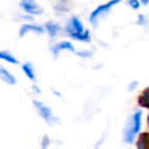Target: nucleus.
I'll return each instance as SVG.
<instances>
[{
	"label": "nucleus",
	"mask_w": 149,
	"mask_h": 149,
	"mask_svg": "<svg viewBox=\"0 0 149 149\" xmlns=\"http://www.w3.org/2000/svg\"><path fill=\"white\" fill-rule=\"evenodd\" d=\"M66 31L67 34L74 40H79V42H90L91 40V36L90 31L84 29V24L81 22V19L78 17H72L67 24H66Z\"/></svg>",
	"instance_id": "obj_1"
},
{
	"label": "nucleus",
	"mask_w": 149,
	"mask_h": 149,
	"mask_svg": "<svg viewBox=\"0 0 149 149\" xmlns=\"http://www.w3.org/2000/svg\"><path fill=\"white\" fill-rule=\"evenodd\" d=\"M140 124H142V112L137 110L134 112V115L128 118L125 127H124V142L125 143H133L136 136L140 131Z\"/></svg>",
	"instance_id": "obj_2"
},
{
	"label": "nucleus",
	"mask_w": 149,
	"mask_h": 149,
	"mask_svg": "<svg viewBox=\"0 0 149 149\" xmlns=\"http://www.w3.org/2000/svg\"><path fill=\"white\" fill-rule=\"evenodd\" d=\"M119 2H121V0H109L107 3H103V5H100L98 8H95L91 12V15H90V22L93 24V26H97L98 19H100L102 17H104V15H107L109 12H110V9L113 8V6H116Z\"/></svg>",
	"instance_id": "obj_3"
},
{
	"label": "nucleus",
	"mask_w": 149,
	"mask_h": 149,
	"mask_svg": "<svg viewBox=\"0 0 149 149\" xmlns=\"http://www.w3.org/2000/svg\"><path fill=\"white\" fill-rule=\"evenodd\" d=\"M33 106H34V109L37 110V113H39L48 124H55L57 122V118L52 115V112H51V109H49L48 106H45L42 102H39V100H33Z\"/></svg>",
	"instance_id": "obj_4"
},
{
	"label": "nucleus",
	"mask_w": 149,
	"mask_h": 149,
	"mask_svg": "<svg viewBox=\"0 0 149 149\" xmlns=\"http://www.w3.org/2000/svg\"><path fill=\"white\" fill-rule=\"evenodd\" d=\"M19 6L24 9V12H27L30 15H42L43 14V8L36 3V0H21Z\"/></svg>",
	"instance_id": "obj_5"
},
{
	"label": "nucleus",
	"mask_w": 149,
	"mask_h": 149,
	"mask_svg": "<svg viewBox=\"0 0 149 149\" xmlns=\"http://www.w3.org/2000/svg\"><path fill=\"white\" fill-rule=\"evenodd\" d=\"M29 31H33V33H37V34H42V33L45 31V27L36 26V24H22L21 29H19V37H24Z\"/></svg>",
	"instance_id": "obj_6"
},
{
	"label": "nucleus",
	"mask_w": 149,
	"mask_h": 149,
	"mask_svg": "<svg viewBox=\"0 0 149 149\" xmlns=\"http://www.w3.org/2000/svg\"><path fill=\"white\" fill-rule=\"evenodd\" d=\"M51 51H52L54 57H58V54H60L61 51H70V52H74V46H73L70 42L64 40V42H60V43L54 45V46L51 48Z\"/></svg>",
	"instance_id": "obj_7"
},
{
	"label": "nucleus",
	"mask_w": 149,
	"mask_h": 149,
	"mask_svg": "<svg viewBox=\"0 0 149 149\" xmlns=\"http://www.w3.org/2000/svg\"><path fill=\"white\" fill-rule=\"evenodd\" d=\"M0 81H3L8 85H15L17 84V78L10 72H8L3 66H0Z\"/></svg>",
	"instance_id": "obj_8"
},
{
	"label": "nucleus",
	"mask_w": 149,
	"mask_h": 149,
	"mask_svg": "<svg viewBox=\"0 0 149 149\" xmlns=\"http://www.w3.org/2000/svg\"><path fill=\"white\" fill-rule=\"evenodd\" d=\"M45 30H46L48 34L54 39V37L61 31V27L58 26V24H54V22H46V24H45Z\"/></svg>",
	"instance_id": "obj_9"
},
{
	"label": "nucleus",
	"mask_w": 149,
	"mask_h": 149,
	"mask_svg": "<svg viewBox=\"0 0 149 149\" xmlns=\"http://www.w3.org/2000/svg\"><path fill=\"white\" fill-rule=\"evenodd\" d=\"M137 149H149V133H142V134H139Z\"/></svg>",
	"instance_id": "obj_10"
},
{
	"label": "nucleus",
	"mask_w": 149,
	"mask_h": 149,
	"mask_svg": "<svg viewBox=\"0 0 149 149\" xmlns=\"http://www.w3.org/2000/svg\"><path fill=\"white\" fill-rule=\"evenodd\" d=\"M70 2L69 0H55V3H54V9L57 12H66L70 9Z\"/></svg>",
	"instance_id": "obj_11"
},
{
	"label": "nucleus",
	"mask_w": 149,
	"mask_h": 149,
	"mask_svg": "<svg viewBox=\"0 0 149 149\" xmlns=\"http://www.w3.org/2000/svg\"><path fill=\"white\" fill-rule=\"evenodd\" d=\"M22 72L26 73V76L30 79V81H36V73H34V69H33V64L31 63H24L22 64Z\"/></svg>",
	"instance_id": "obj_12"
},
{
	"label": "nucleus",
	"mask_w": 149,
	"mask_h": 149,
	"mask_svg": "<svg viewBox=\"0 0 149 149\" xmlns=\"http://www.w3.org/2000/svg\"><path fill=\"white\" fill-rule=\"evenodd\" d=\"M139 104L142 107L149 109V86H148V88H145L142 91V94L139 95Z\"/></svg>",
	"instance_id": "obj_13"
},
{
	"label": "nucleus",
	"mask_w": 149,
	"mask_h": 149,
	"mask_svg": "<svg viewBox=\"0 0 149 149\" xmlns=\"http://www.w3.org/2000/svg\"><path fill=\"white\" fill-rule=\"evenodd\" d=\"M0 60L8 61V63H12V64H18V60L8 51H0Z\"/></svg>",
	"instance_id": "obj_14"
},
{
	"label": "nucleus",
	"mask_w": 149,
	"mask_h": 149,
	"mask_svg": "<svg viewBox=\"0 0 149 149\" xmlns=\"http://www.w3.org/2000/svg\"><path fill=\"white\" fill-rule=\"evenodd\" d=\"M128 6H131L133 9H139V6H140V0H128Z\"/></svg>",
	"instance_id": "obj_15"
},
{
	"label": "nucleus",
	"mask_w": 149,
	"mask_h": 149,
	"mask_svg": "<svg viewBox=\"0 0 149 149\" xmlns=\"http://www.w3.org/2000/svg\"><path fill=\"white\" fill-rule=\"evenodd\" d=\"M76 52V55H79V57H90L93 52L91 51H74Z\"/></svg>",
	"instance_id": "obj_16"
},
{
	"label": "nucleus",
	"mask_w": 149,
	"mask_h": 149,
	"mask_svg": "<svg viewBox=\"0 0 149 149\" xmlns=\"http://www.w3.org/2000/svg\"><path fill=\"white\" fill-rule=\"evenodd\" d=\"M140 26H143V24H146V18L143 17V15H139V21H137Z\"/></svg>",
	"instance_id": "obj_17"
},
{
	"label": "nucleus",
	"mask_w": 149,
	"mask_h": 149,
	"mask_svg": "<svg viewBox=\"0 0 149 149\" xmlns=\"http://www.w3.org/2000/svg\"><path fill=\"white\" fill-rule=\"evenodd\" d=\"M48 143H49V139L45 136V137H43V143H42V149H46V145Z\"/></svg>",
	"instance_id": "obj_18"
},
{
	"label": "nucleus",
	"mask_w": 149,
	"mask_h": 149,
	"mask_svg": "<svg viewBox=\"0 0 149 149\" xmlns=\"http://www.w3.org/2000/svg\"><path fill=\"white\" fill-rule=\"evenodd\" d=\"M136 85H137V82H133V85L128 86V90H134V88H136Z\"/></svg>",
	"instance_id": "obj_19"
},
{
	"label": "nucleus",
	"mask_w": 149,
	"mask_h": 149,
	"mask_svg": "<svg viewBox=\"0 0 149 149\" xmlns=\"http://www.w3.org/2000/svg\"><path fill=\"white\" fill-rule=\"evenodd\" d=\"M140 3H143V5H149V0H140Z\"/></svg>",
	"instance_id": "obj_20"
},
{
	"label": "nucleus",
	"mask_w": 149,
	"mask_h": 149,
	"mask_svg": "<svg viewBox=\"0 0 149 149\" xmlns=\"http://www.w3.org/2000/svg\"><path fill=\"white\" fill-rule=\"evenodd\" d=\"M148 124H149V116H148Z\"/></svg>",
	"instance_id": "obj_21"
}]
</instances>
